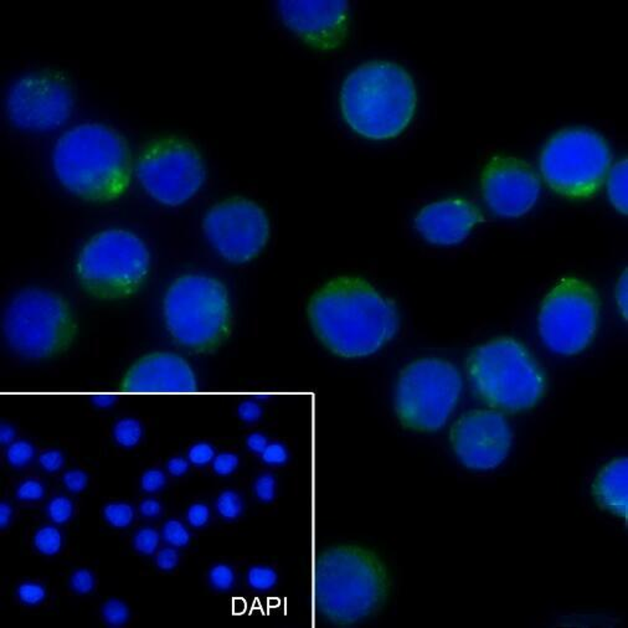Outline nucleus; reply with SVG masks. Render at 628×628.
I'll use <instances>...</instances> for the list:
<instances>
[{
	"label": "nucleus",
	"instance_id": "obj_1",
	"mask_svg": "<svg viewBox=\"0 0 628 628\" xmlns=\"http://www.w3.org/2000/svg\"><path fill=\"white\" fill-rule=\"evenodd\" d=\"M309 325L334 356L354 359L380 351L400 328L394 301L359 276H338L320 286L307 304Z\"/></svg>",
	"mask_w": 628,
	"mask_h": 628
},
{
	"label": "nucleus",
	"instance_id": "obj_2",
	"mask_svg": "<svg viewBox=\"0 0 628 628\" xmlns=\"http://www.w3.org/2000/svg\"><path fill=\"white\" fill-rule=\"evenodd\" d=\"M315 605L328 622L348 627L375 616L392 590L387 565L374 551L344 544L320 552L314 577Z\"/></svg>",
	"mask_w": 628,
	"mask_h": 628
},
{
	"label": "nucleus",
	"instance_id": "obj_3",
	"mask_svg": "<svg viewBox=\"0 0 628 628\" xmlns=\"http://www.w3.org/2000/svg\"><path fill=\"white\" fill-rule=\"evenodd\" d=\"M52 165L62 186L90 203H109L128 191L133 173L128 142L102 123L78 124L57 140Z\"/></svg>",
	"mask_w": 628,
	"mask_h": 628
},
{
	"label": "nucleus",
	"instance_id": "obj_4",
	"mask_svg": "<svg viewBox=\"0 0 628 628\" xmlns=\"http://www.w3.org/2000/svg\"><path fill=\"white\" fill-rule=\"evenodd\" d=\"M417 101L411 73L397 62H366L346 76L340 88L343 119L369 140H387L404 133L415 117Z\"/></svg>",
	"mask_w": 628,
	"mask_h": 628
},
{
	"label": "nucleus",
	"instance_id": "obj_5",
	"mask_svg": "<svg viewBox=\"0 0 628 628\" xmlns=\"http://www.w3.org/2000/svg\"><path fill=\"white\" fill-rule=\"evenodd\" d=\"M466 369L477 397L495 410L529 411L545 397V373L526 345L512 337H498L477 346Z\"/></svg>",
	"mask_w": 628,
	"mask_h": 628
},
{
	"label": "nucleus",
	"instance_id": "obj_6",
	"mask_svg": "<svg viewBox=\"0 0 628 628\" xmlns=\"http://www.w3.org/2000/svg\"><path fill=\"white\" fill-rule=\"evenodd\" d=\"M165 325L176 344L196 354H212L234 330L227 286L217 278L186 273L167 291L163 303Z\"/></svg>",
	"mask_w": 628,
	"mask_h": 628
},
{
	"label": "nucleus",
	"instance_id": "obj_7",
	"mask_svg": "<svg viewBox=\"0 0 628 628\" xmlns=\"http://www.w3.org/2000/svg\"><path fill=\"white\" fill-rule=\"evenodd\" d=\"M78 330L73 306L50 289H21L3 314V333L8 344L28 361L62 356L73 346Z\"/></svg>",
	"mask_w": 628,
	"mask_h": 628
},
{
	"label": "nucleus",
	"instance_id": "obj_8",
	"mask_svg": "<svg viewBox=\"0 0 628 628\" xmlns=\"http://www.w3.org/2000/svg\"><path fill=\"white\" fill-rule=\"evenodd\" d=\"M150 250L133 232L109 229L88 240L75 266L78 284L91 298L116 301L132 297L145 284Z\"/></svg>",
	"mask_w": 628,
	"mask_h": 628
},
{
	"label": "nucleus",
	"instance_id": "obj_9",
	"mask_svg": "<svg viewBox=\"0 0 628 628\" xmlns=\"http://www.w3.org/2000/svg\"><path fill=\"white\" fill-rule=\"evenodd\" d=\"M541 171L556 194L586 200L608 178L612 153L608 140L586 127H569L551 135L541 155Z\"/></svg>",
	"mask_w": 628,
	"mask_h": 628
},
{
	"label": "nucleus",
	"instance_id": "obj_10",
	"mask_svg": "<svg viewBox=\"0 0 628 628\" xmlns=\"http://www.w3.org/2000/svg\"><path fill=\"white\" fill-rule=\"evenodd\" d=\"M462 378L452 363L423 358L409 363L397 379L395 412L404 428L415 433H436L457 406Z\"/></svg>",
	"mask_w": 628,
	"mask_h": 628
},
{
	"label": "nucleus",
	"instance_id": "obj_11",
	"mask_svg": "<svg viewBox=\"0 0 628 628\" xmlns=\"http://www.w3.org/2000/svg\"><path fill=\"white\" fill-rule=\"evenodd\" d=\"M600 297L576 277L560 279L541 302L538 325L544 344L560 356H576L591 344L600 325Z\"/></svg>",
	"mask_w": 628,
	"mask_h": 628
},
{
	"label": "nucleus",
	"instance_id": "obj_12",
	"mask_svg": "<svg viewBox=\"0 0 628 628\" xmlns=\"http://www.w3.org/2000/svg\"><path fill=\"white\" fill-rule=\"evenodd\" d=\"M135 173L148 195L167 206L191 200L206 179L205 163L198 147L176 135L150 139L142 145Z\"/></svg>",
	"mask_w": 628,
	"mask_h": 628
},
{
	"label": "nucleus",
	"instance_id": "obj_13",
	"mask_svg": "<svg viewBox=\"0 0 628 628\" xmlns=\"http://www.w3.org/2000/svg\"><path fill=\"white\" fill-rule=\"evenodd\" d=\"M203 230L212 248L230 263L250 262L266 248L271 224L258 203L231 196L212 205L203 220Z\"/></svg>",
	"mask_w": 628,
	"mask_h": 628
},
{
	"label": "nucleus",
	"instance_id": "obj_14",
	"mask_svg": "<svg viewBox=\"0 0 628 628\" xmlns=\"http://www.w3.org/2000/svg\"><path fill=\"white\" fill-rule=\"evenodd\" d=\"M73 90L64 73L54 70L26 75L11 88L6 114L11 123L29 132H47L70 119Z\"/></svg>",
	"mask_w": 628,
	"mask_h": 628
},
{
	"label": "nucleus",
	"instance_id": "obj_15",
	"mask_svg": "<svg viewBox=\"0 0 628 628\" xmlns=\"http://www.w3.org/2000/svg\"><path fill=\"white\" fill-rule=\"evenodd\" d=\"M513 433L502 413L471 410L453 423L449 441L453 451L467 469L488 471L505 462Z\"/></svg>",
	"mask_w": 628,
	"mask_h": 628
},
{
	"label": "nucleus",
	"instance_id": "obj_16",
	"mask_svg": "<svg viewBox=\"0 0 628 628\" xmlns=\"http://www.w3.org/2000/svg\"><path fill=\"white\" fill-rule=\"evenodd\" d=\"M481 188L484 201L498 217H520L536 205L541 176L526 160L495 155L484 167Z\"/></svg>",
	"mask_w": 628,
	"mask_h": 628
},
{
	"label": "nucleus",
	"instance_id": "obj_17",
	"mask_svg": "<svg viewBox=\"0 0 628 628\" xmlns=\"http://www.w3.org/2000/svg\"><path fill=\"white\" fill-rule=\"evenodd\" d=\"M277 9L284 25L315 50H337L349 35L351 6L345 0H284Z\"/></svg>",
	"mask_w": 628,
	"mask_h": 628
},
{
	"label": "nucleus",
	"instance_id": "obj_18",
	"mask_svg": "<svg viewBox=\"0 0 628 628\" xmlns=\"http://www.w3.org/2000/svg\"><path fill=\"white\" fill-rule=\"evenodd\" d=\"M121 385L127 392H186L196 385L189 363L173 351H150L133 361Z\"/></svg>",
	"mask_w": 628,
	"mask_h": 628
},
{
	"label": "nucleus",
	"instance_id": "obj_19",
	"mask_svg": "<svg viewBox=\"0 0 628 628\" xmlns=\"http://www.w3.org/2000/svg\"><path fill=\"white\" fill-rule=\"evenodd\" d=\"M478 206L462 198H447L423 206L415 217V229L426 241L453 246L464 241L483 222Z\"/></svg>",
	"mask_w": 628,
	"mask_h": 628
},
{
	"label": "nucleus",
	"instance_id": "obj_20",
	"mask_svg": "<svg viewBox=\"0 0 628 628\" xmlns=\"http://www.w3.org/2000/svg\"><path fill=\"white\" fill-rule=\"evenodd\" d=\"M627 457L612 459L598 472L592 483V495L601 509L621 519L627 518Z\"/></svg>",
	"mask_w": 628,
	"mask_h": 628
},
{
	"label": "nucleus",
	"instance_id": "obj_21",
	"mask_svg": "<svg viewBox=\"0 0 628 628\" xmlns=\"http://www.w3.org/2000/svg\"><path fill=\"white\" fill-rule=\"evenodd\" d=\"M627 158L618 160L610 168L608 174V194L613 207L623 215H627L628 207Z\"/></svg>",
	"mask_w": 628,
	"mask_h": 628
},
{
	"label": "nucleus",
	"instance_id": "obj_22",
	"mask_svg": "<svg viewBox=\"0 0 628 628\" xmlns=\"http://www.w3.org/2000/svg\"><path fill=\"white\" fill-rule=\"evenodd\" d=\"M32 543L35 549L42 555H56L62 548L61 531L56 526H42L35 533Z\"/></svg>",
	"mask_w": 628,
	"mask_h": 628
},
{
	"label": "nucleus",
	"instance_id": "obj_23",
	"mask_svg": "<svg viewBox=\"0 0 628 628\" xmlns=\"http://www.w3.org/2000/svg\"><path fill=\"white\" fill-rule=\"evenodd\" d=\"M143 428L135 418H122L114 426V435L116 442L122 447H134L140 441Z\"/></svg>",
	"mask_w": 628,
	"mask_h": 628
},
{
	"label": "nucleus",
	"instance_id": "obj_24",
	"mask_svg": "<svg viewBox=\"0 0 628 628\" xmlns=\"http://www.w3.org/2000/svg\"><path fill=\"white\" fill-rule=\"evenodd\" d=\"M103 517L109 526L114 528H127L134 519V509L128 503H109L103 508Z\"/></svg>",
	"mask_w": 628,
	"mask_h": 628
},
{
	"label": "nucleus",
	"instance_id": "obj_25",
	"mask_svg": "<svg viewBox=\"0 0 628 628\" xmlns=\"http://www.w3.org/2000/svg\"><path fill=\"white\" fill-rule=\"evenodd\" d=\"M102 618L109 627H122L129 620V608L123 601L112 598L102 606Z\"/></svg>",
	"mask_w": 628,
	"mask_h": 628
},
{
	"label": "nucleus",
	"instance_id": "obj_26",
	"mask_svg": "<svg viewBox=\"0 0 628 628\" xmlns=\"http://www.w3.org/2000/svg\"><path fill=\"white\" fill-rule=\"evenodd\" d=\"M35 448L28 441H16L11 443L6 451V461L14 469H23L34 459Z\"/></svg>",
	"mask_w": 628,
	"mask_h": 628
},
{
	"label": "nucleus",
	"instance_id": "obj_27",
	"mask_svg": "<svg viewBox=\"0 0 628 628\" xmlns=\"http://www.w3.org/2000/svg\"><path fill=\"white\" fill-rule=\"evenodd\" d=\"M242 508H243V505H242L241 497L234 490H225L217 497V513L222 515L224 519H236L237 517L241 514Z\"/></svg>",
	"mask_w": 628,
	"mask_h": 628
},
{
	"label": "nucleus",
	"instance_id": "obj_28",
	"mask_svg": "<svg viewBox=\"0 0 628 628\" xmlns=\"http://www.w3.org/2000/svg\"><path fill=\"white\" fill-rule=\"evenodd\" d=\"M248 582L255 590L267 591L276 585L277 574L271 567L258 565L248 570Z\"/></svg>",
	"mask_w": 628,
	"mask_h": 628
},
{
	"label": "nucleus",
	"instance_id": "obj_29",
	"mask_svg": "<svg viewBox=\"0 0 628 628\" xmlns=\"http://www.w3.org/2000/svg\"><path fill=\"white\" fill-rule=\"evenodd\" d=\"M18 598L26 606H37L45 601L47 596V587L35 581L23 582L16 590Z\"/></svg>",
	"mask_w": 628,
	"mask_h": 628
},
{
	"label": "nucleus",
	"instance_id": "obj_30",
	"mask_svg": "<svg viewBox=\"0 0 628 628\" xmlns=\"http://www.w3.org/2000/svg\"><path fill=\"white\" fill-rule=\"evenodd\" d=\"M47 515L56 524H65L73 514V500L65 495H57L47 505Z\"/></svg>",
	"mask_w": 628,
	"mask_h": 628
},
{
	"label": "nucleus",
	"instance_id": "obj_31",
	"mask_svg": "<svg viewBox=\"0 0 628 628\" xmlns=\"http://www.w3.org/2000/svg\"><path fill=\"white\" fill-rule=\"evenodd\" d=\"M163 538L169 545L183 548L188 545L191 541V534L179 520L170 519L163 526Z\"/></svg>",
	"mask_w": 628,
	"mask_h": 628
},
{
	"label": "nucleus",
	"instance_id": "obj_32",
	"mask_svg": "<svg viewBox=\"0 0 628 628\" xmlns=\"http://www.w3.org/2000/svg\"><path fill=\"white\" fill-rule=\"evenodd\" d=\"M133 545L135 551L142 555H152L159 545V534L158 531L147 526L137 531L134 536Z\"/></svg>",
	"mask_w": 628,
	"mask_h": 628
},
{
	"label": "nucleus",
	"instance_id": "obj_33",
	"mask_svg": "<svg viewBox=\"0 0 628 628\" xmlns=\"http://www.w3.org/2000/svg\"><path fill=\"white\" fill-rule=\"evenodd\" d=\"M209 580L214 588H217L219 591H227L235 584V574L229 565L219 564L210 570Z\"/></svg>",
	"mask_w": 628,
	"mask_h": 628
},
{
	"label": "nucleus",
	"instance_id": "obj_34",
	"mask_svg": "<svg viewBox=\"0 0 628 628\" xmlns=\"http://www.w3.org/2000/svg\"><path fill=\"white\" fill-rule=\"evenodd\" d=\"M16 495L20 502H37L44 498L45 485L37 479H25L18 485Z\"/></svg>",
	"mask_w": 628,
	"mask_h": 628
},
{
	"label": "nucleus",
	"instance_id": "obj_35",
	"mask_svg": "<svg viewBox=\"0 0 628 628\" xmlns=\"http://www.w3.org/2000/svg\"><path fill=\"white\" fill-rule=\"evenodd\" d=\"M70 586L78 595H87L93 591L96 586V579L92 572L87 569H80L73 572L70 577Z\"/></svg>",
	"mask_w": 628,
	"mask_h": 628
},
{
	"label": "nucleus",
	"instance_id": "obj_36",
	"mask_svg": "<svg viewBox=\"0 0 628 628\" xmlns=\"http://www.w3.org/2000/svg\"><path fill=\"white\" fill-rule=\"evenodd\" d=\"M276 478L272 474H261L255 482V495L261 502H272L276 497Z\"/></svg>",
	"mask_w": 628,
	"mask_h": 628
},
{
	"label": "nucleus",
	"instance_id": "obj_37",
	"mask_svg": "<svg viewBox=\"0 0 628 628\" xmlns=\"http://www.w3.org/2000/svg\"><path fill=\"white\" fill-rule=\"evenodd\" d=\"M62 483L71 493H81L87 488L88 476L83 469H71L62 476Z\"/></svg>",
	"mask_w": 628,
	"mask_h": 628
},
{
	"label": "nucleus",
	"instance_id": "obj_38",
	"mask_svg": "<svg viewBox=\"0 0 628 628\" xmlns=\"http://www.w3.org/2000/svg\"><path fill=\"white\" fill-rule=\"evenodd\" d=\"M165 484H167V477L160 469H148L140 479L142 490L147 493H155L164 488Z\"/></svg>",
	"mask_w": 628,
	"mask_h": 628
},
{
	"label": "nucleus",
	"instance_id": "obj_39",
	"mask_svg": "<svg viewBox=\"0 0 628 628\" xmlns=\"http://www.w3.org/2000/svg\"><path fill=\"white\" fill-rule=\"evenodd\" d=\"M39 464L47 472L55 473V472H59L64 467L65 459H64V454H62L61 451H59V449H49V451H45V452H42L39 456Z\"/></svg>",
	"mask_w": 628,
	"mask_h": 628
},
{
	"label": "nucleus",
	"instance_id": "obj_40",
	"mask_svg": "<svg viewBox=\"0 0 628 628\" xmlns=\"http://www.w3.org/2000/svg\"><path fill=\"white\" fill-rule=\"evenodd\" d=\"M215 456V449L209 443H198L189 451V459L195 466H205L210 464Z\"/></svg>",
	"mask_w": 628,
	"mask_h": 628
},
{
	"label": "nucleus",
	"instance_id": "obj_41",
	"mask_svg": "<svg viewBox=\"0 0 628 628\" xmlns=\"http://www.w3.org/2000/svg\"><path fill=\"white\" fill-rule=\"evenodd\" d=\"M179 562V556L176 549L173 548H164L157 552L155 555V565L162 572H170L176 569Z\"/></svg>",
	"mask_w": 628,
	"mask_h": 628
},
{
	"label": "nucleus",
	"instance_id": "obj_42",
	"mask_svg": "<svg viewBox=\"0 0 628 628\" xmlns=\"http://www.w3.org/2000/svg\"><path fill=\"white\" fill-rule=\"evenodd\" d=\"M237 464H238V459L235 454L220 453L214 459L212 467L219 476H227L236 469Z\"/></svg>",
	"mask_w": 628,
	"mask_h": 628
},
{
	"label": "nucleus",
	"instance_id": "obj_43",
	"mask_svg": "<svg viewBox=\"0 0 628 628\" xmlns=\"http://www.w3.org/2000/svg\"><path fill=\"white\" fill-rule=\"evenodd\" d=\"M209 518H210V510L207 508V505L201 503L191 505L186 513V519L191 523V526L195 528L205 526Z\"/></svg>",
	"mask_w": 628,
	"mask_h": 628
},
{
	"label": "nucleus",
	"instance_id": "obj_44",
	"mask_svg": "<svg viewBox=\"0 0 628 628\" xmlns=\"http://www.w3.org/2000/svg\"><path fill=\"white\" fill-rule=\"evenodd\" d=\"M262 459L268 464H282L287 461V451L279 443H271L267 445L262 453Z\"/></svg>",
	"mask_w": 628,
	"mask_h": 628
},
{
	"label": "nucleus",
	"instance_id": "obj_45",
	"mask_svg": "<svg viewBox=\"0 0 628 628\" xmlns=\"http://www.w3.org/2000/svg\"><path fill=\"white\" fill-rule=\"evenodd\" d=\"M615 297L620 313L622 315L623 320H627V271H624L618 279L615 289Z\"/></svg>",
	"mask_w": 628,
	"mask_h": 628
},
{
	"label": "nucleus",
	"instance_id": "obj_46",
	"mask_svg": "<svg viewBox=\"0 0 628 628\" xmlns=\"http://www.w3.org/2000/svg\"><path fill=\"white\" fill-rule=\"evenodd\" d=\"M261 407L258 406L255 402H243L238 406V416L241 417L243 421L246 423H253L258 421L261 417Z\"/></svg>",
	"mask_w": 628,
	"mask_h": 628
},
{
	"label": "nucleus",
	"instance_id": "obj_47",
	"mask_svg": "<svg viewBox=\"0 0 628 628\" xmlns=\"http://www.w3.org/2000/svg\"><path fill=\"white\" fill-rule=\"evenodd\" d=\"M163 507L160 505V502L155 498H148L145 500L140 505H139V513L145 518H155L162 513Z\"/></svg>",
	"mask_w": 628,
	"mask_h": 628
},
{
	"label": "nucleus",
	"instance_id": "obj_48",
	"mask_svg": "<svg viewBox=\"0 0 628 628\" xmlns=\"http://www.w3.org/2000/svg\"><path fill=\"white\" fill-rule=\"evenodd\" d=\"M168 472L174 477H181L188 471V462L181 457H174L168 462Z\"/></svg>",
	"mask_w": 628,
	"mask_h": 628
},
{
	"label": "nucleus",
	"instance_id": "obj_49",
	"mask_svg": "<svg viewBox=\"0 0 628 628\" xmlns=\"http://www.w3.org/2000/svg\"><path fill=\"white\" fill-rule=\"evenodd\" d=\"M248 446L253 452L262 453L265 448L267 447V438L261 433H253L248 436Z\"/></svg>",
	"mask_w": 628,
	"mask_h": 628
},
{
	"label": "nucleus",
	"instance_id": "obj_50",
	"mask_svg": "<svg viewBox=\"0 0 628 628\" xmlns=\"http://www.w3.org/2000/svg\"><path fill=\"white\" fill-rule=\"evenodd\" d=\"M13 508L8 502H1L0 503V528L1 531L6 529L11 524V518H13Z\"/></svg>",
	"mask_w": 628,
	"mask_h": 628
},
{
	"label": "nucleus",
	"instance_id": "obj_51",
	"mask_svg": "<svg viewBox=\"0 0 628 628\" xmlns=\"http://www.w3.org/2000/svg\"><path fill=\"white\" fill-rule=\"evenodd\" d=\"M14 438H16V430L11 428V425L1 423V428H0V441H1V445H11V442L14 441Z\"/></svg>",
	"mask_w": 628,
	"mask_h": 628
}]
</instances>
